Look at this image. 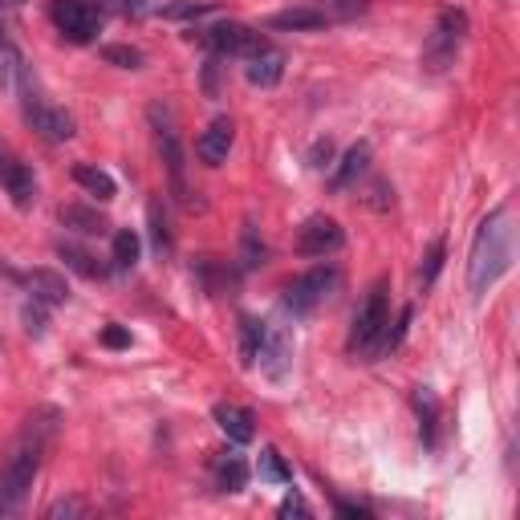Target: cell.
<instances>
[{
	"label": "cell",
	"instance_id": "obj_4",
	"mask_svg": "<svg viewBox=\"0 0 520 520\" xmlns=\"http://www.w3.org/2000/svg\"><path fill=\"white\" fill-rule=\"evenodd\" d=\"M390 346V293H386V281H378L366 301L358 305L354 313V330H350V350L358 358H374Z\"/></svg>",
	"mask_w": 520,
	"mask_h": 520
},
{
	"label": "cell",
	"instance_id": "obj_28",
	"mask_svg": "<svg viewBox=\"0 0 520 520\" xmlns=\"http://www.w3.org/2000/svg\"><path fill=\"white\" fill-rule=\"evenodd\" d=\"M443 260H447V244L435 240V244L427 248V256H423V265H419V289H423V293L435 285V277H439V269H443Z\"/></svg>",
	"mask_w": 520,
	"mask_h": 520
},
{
	"label": "cell",
	"instance_id": "obj_26",
	"mask_svg": "<svg viewBox=\"0 0 520 520\" xmlns=\"http://www.w3.org/2000/svg\"><path fill=\"white\" fill-rule=\"evenodd\" d=\"M260 480H269V484H293V472H289V464L281 460L277 447L260 451Z\"/></svg>",
	"mask_w": 520,
	"mask_h": 520
},
{
	"label": "cell",
	"instance_id": "obj_10",
	"mask_svg": "<svg viewBox=\"0 0 520 520\" xmlns=\"http://www.w3.org/2000/svg\"><path fill=\"white\" fill-rule=\"evenodd\" d=\"M0 187L13 195L17 208H33V200H37V179H33V171L9 151L5 139H0Z\"/></svg>",
	"mask_w": 520,
	"mask_h": 520
},
{
	"label": "cell",
	"instance_id": "obj_15",
	"mask_svg": "<svg viewBox=\"0 0 520 520\" xmlns=\"http://www.w3.org/2000/svg\"><path fill=\"white\" fill-rule=\"evenodd\" d=\"M265 25H269V29H281V33H317V29H325L330 21H325L313 5H305V0H301V5H293V9L273 13Z\"/></svg>",
	"mask_w": 520,
	"mask_h": 520
},
{
	"label": "cell",
	"instance_id": "obj_33",
	"mask_svg": "<svg viewBox=\"0 0 520 520\" xmlns=\"http://www.w3.org/2000/svg\"><path fill=\"white\" fill-rule=\"evenodd\" d=\"M45 516H49V520H61V516H86V504H82V500H57V504H49Z\"/></svg>",
	"mask_w": 520,
	"mask_h": 520
},
{
	"label": "cell",
	"instance_id": "obj_1",
	"mask_svg": "<svg viewBox=\"0 0 520 520\" xmlns=\"http://www.w3.org/2000/svg\"><path fill=\"white\" fill-rule=\"evenodd\" d=\"M53 423H37L29 419L25 431L17 435V443L9 447L5 464H0V516H17L25 508V496L41 472V455L49 447Z\"/></svg>",
	"mask_w": 520,
	"mask_h": 520
},
{
	"label": "cell",
	"instance_id": "obj_12",
	"mask_svg": "<svg viewBox=\"0 0 520 520\" xmlns=\"http://www.w3.org/2000/svg\"><path fill=\"white\" fill-rule=\"evenodd\" d=\"M232 143H236V126H232V118H216L200 139H195V155H200L208 167H220L224 159H228V151H232Z\"/></svg>",
	"mask_w": 520,
	"mask_h": 520
},
{
	"label": "cell",
	"instance_id": "obj_3",
	"mask_svg": "<svg viewBox=\"0 0 520 520\" xmlns=\"http://www.w3.org/2000/svg\"><path fill=\"white\" fill-rule=\"evenodd\" d=\"M151 126H155V147H159V159L167 167V179H171V195L187 208L195 212L200 204L191 200V187H187V155H183V139H179V126H175V114L171 106H151L147 110Z\"/></svg>",
	"mask_w": 520,
	"mask_h": 520
},
{
	"label": "cell",
	"instance_id": "obj_25",
	"mask_svg": "<svg viewBox=\"0 0 520 520\" xmlns=\"http://www.w3.org/2000/svg\"><path fill=\"white\" fill-rule=\"evenodd\" d=\"M260 366H265L273 378L285 374V362H289V338L285 334H265V346H260Z\"/></svg>",
	"mask_w": 520,
	"mask_h": 520
},
{
	"label": "cell",
	"instance_id": "obj_35",
	"mask_svg": "<svg viewBox=\"0 0 520 520\" xmlns=\"http://www.w3.org/2000/svg\"><path fill=\"white\" fill-rule=\"evenodd\" d=\"M330 159H334V143L330 139H321V143H313V151H309V167H330Z\"/></svg>",
	"mask_w": 520,
	"mask_h": 520
},
{
	"label": "cell",
	"instance_id": "obj_24",
	"mask_svg": "<svg viewBox=\"0 0 520 520\" xmlns=\"http://www.w3.org/2000/svg\"><path fill=\"white\" fill-rule=\"evenodd\" d=\"M147 220H151V248H155V256H171L175 240H171L167 212H163V200H159V195H155V200L147 204Z\"/></svg>",
	"mask_w": 520,
	"mask_h": 520
},
{
	"label": "cell",
	"instance_id": "obj_19",
	"mask_svg": "<svg viewBox=\"0 0 520 520\" xmlns=\"http://www.w3.org/2000/svg\"><path fill=\"white\" fill-rule=\"evenodd\" d=\"M57 216H61L65 228H74V232H82V236H102V232L110 228L106 216H102L98 208H86V204H65Z\"/></svg>",
	"mask_w": 520,
	"mask_h": 520
},
{
	"label": "cell",
	"instance_id": "obj_32",
	"mask_svg": "<svg viewBox=\"0 0 520 520\" xmlns=\"http://www.w3.org/2000/svg\"><path fill=\"white\" fill-rule=\"evenodd\" d=\"M244 269H260L269 260V248H265V240L256 236V228H244Z\"/></svg>",
	"mask_w": 520,
	"mask_h": 520
},
{
	"label": "cell",
	"instance_id": "obj_31",
	"mask_svg": "<svg viewBox=\"0 0 520 520\" xmlns=\"http://www.w3.org/2000/svg\"><path fill=\"white\" fill-rule=\"evenodd\" d=\"M204 13H212L208 0H175V5H163L167 21H195V17H204Z\"/></svg>",
	"mask_w": 520,
	"mask_h": 520
},
{
	"label": "cell",
	"instance_id": "obj_9",
	"mask_svg": "<svg viewBox=\"0 0 520 520\" xmlns=\"http://www.w3.org/2000/svg\"><path fill=\"white\" fill-rule=\"evenodd\" d=\"M342 244H346V232H342V224L330 220V216H309V220L301 224V232H297V252H301V256L325 260V256H334Z\"/></svg>",
	"mask_w": 520,
	"mask_h": 520
},
{
	"label": "cell",
	"instance_id": "obj_30",
	"mask_svg": "<svg viewBox=\"0 0 520 520\" xmlns=\"http://www.w3.org/2000/svg\"><path fill=\"white\" fill-rule=\"evenodd\" d=\"M135 260H139V236L130 232V228L114 232V265H118V269H130Z\"/></svg>",
	"mask_w": 520,
	"mask_h": 520
},
{
	"label": "cell",
	"instance_id": "obj_36",
	"mask_svg": "<svg viewBox=\"0 0 520 520\" xmlns=\"http://www.w3.org/2000/svg\"><path fill=\"white\" fill-rule=\"evenodd\" d=\"M102 342H106L110 350H126V346H130V334L122 330V325H106V330H102Z\"/></svg>",
	"mask_w": 520,
	"mask_h": 520
},
{
	"label": "cell",
	"instance_id": "obj_37",
	"mask_svg": "<svg viewBox=\"0 0 520 520\" xmlns=\"http://www.w3.org/2000/svg\"><path fill=\"white\" fill-rule=\"evenodd\" d=\"M277 516H309V504L301 496H285L281 508H277Z\"/></svg>",
	"mask_w": 520,
	"mask_h": 520
},
{
	"label": "cell",
	"instance_id": "obj_21",
	"mask_svg": "<svg viewBox=\"0 0 520 520\" xmlns=\"http://www.w3.org/2000/svg\"><path fill=\"white\" fill-rule=\"evenodd\" d=\"M74 183H78L82 191L98 195L102 204H106V200H114V191H118V183H114L102 167H94V163H78V167H74Z\"/></svg>",
	"mask_w": 520,
	"mask_h": 520
},
{
	"label": "cell",
	"instance_id": "obj_14",
	"mask_svg": "<svg viewBox=\"0 0 520 520\" xmlns=\"http://www.w3.org/2000/svg\"><path fill=\"white\" fill-rule=\"evenodd\" d=\"M25 289L33 293V305H65L70 301V285L53 269H33L25 273Z\"/></svg>",
	"mask_w": 520,
	"mask_h": 520
},
{
	"label": "cell",
	"instance_id": "obj_5",
	"mask_svg": "<svg viewBox=\"0 0 520 520\" xmlns=\"http://www.w3.org/2000/svg\"><path fill=\"white\" fill-rule=\"evenodd\" d=\"M468 29H472V21H468L464 9H443L431 37H427V45H423V70L427 74H447L455 65V57H460L464 41H468Z\"/></svg>",
	"mask_w": 520,
	"mask_h": 520
},
{
	"label": "cell",
	"instance_id": "obj_11",
	"mask_svg": "<svg viewBox=\"0 0 520 520\" xmlns=\"http://www.w3.org/2000/svg\"><path fill=\"white\" fill-rule=\"evenodd\" d=\"M25 118L33 122V130H41V135L49 143H65V139H74V118L57 110V106H45L37 94L25 98Z\"/></svg>",
	"mask_w": 520,
	"mask_h": 520
},
{
	"label": "cell",
	"instance_id": "obj_23",
	"mask_svg": "<svg viewBox=\"0 0 520 520\" xmlns=\"http://www.w3.org/2000/svg\"><path fill=\"white\" fill-rule=\"evenodd\" d=\"M265 321H256V317H240V362L244 366H256L260 358V346H265Z\"/></svg>",
	"mask_w": 520,
	"mask_h": 520
},
{
	"label": "cell",
	"instance_id": "obj_20",
	"mask_svg": "<svg viewBox=\"0 0 520 520\" xmlns=\"http://www.w3.org/2000/svg\"><path fill=\"white\" fill-rule=\"evenodd\" d=\"M305 5H313L330 25H346V21H358L366 17L370 9V0H305Z\"/></svg>",
	"mask_w": 520,
	"mask_h": 520
},
{
	"label": "cell",
	"instance_id": "obj_6",
	"mask_svg": "<svg viewBox=\"0 0 520 520\" xmlns=\"http://www.w3.org/2000/svg\"><path fill=\"white\" fill-rule=\"evenodd\" d=\"M53 25L65 41L74 45H90L102 29V9L94 5V0H53Z\"/></svg>",
	"mask_w": 520,
	"mask_h": 520
},
{
	"label": "cell",
	"instance_id": "obj_17",
	"mask_svg": "<svg viewBox=\"0 0 520 520\" xmlns=\"http://www.w3.org/2000/svg\"><path fill=\"white\" fill-rule=\"evenodd\" d=\"M411 407L419 415V439H423V447H435L439 443V399L431 395L427 386H419L415 395H411Z\"/></svg>",
	"mask_w": 520,
	"mask_h": 520
},
{
	"label": "cell",
	"instance_id": "obj_22",
	"mask_svg": "<svg viewBox=\"0 0 520 520\" xmlns=\"http://www.w3.org/2000/svg\"><path fill=\"white\" fill-rule=\"evenodd\" d=\"M57 256L65 260V269H74V273H82V277H90V281H102V277L110 273L98 256H90V252H82V248H74V244H57Z\"/></svg>",
	"mask_w": 520,
	"mask_h": 520
},
{
	"label": "cell",
	"instance_id": "obj_18",
	"mask_svg": "<svg viewBox=\"0 0 520 520\" xmlns=\"http://www.w3.org/2000/svg\"><path fill=\"white\" fill-rule=\"evenodd\" d=\"M366 167H370V147L366 143H358V147H350L346 155H342V163H338V171H334V179H330V187H334V195H342V191H350L362 175H366Z\"/></svg>",
	"mask_w": 520,
	"mask_h": 520
},
{
	"label": "cell",
	"instance_id": "obj_16",
	"mask_svg": "<svg viewBox=\"0 0 520 520\" xmlns=\"http://www.w3.org/2000/svg\"><path fill=\"white\" fill-rule=\"evenodd\" d=\"M216 423H220V431L232 439V443H252V435H256V419H252V411H244V407H232V403H220L216 411Z\"/></svg>",
	"mask_w": 520,
	"mask_h": 520
},
{
	"label": "cell",
	"instance_id": "obj_13",
	"mask_svg": "<svg viewBox=\"0 0 520 520\" xmlns=\"http://www.w3.org/2000/svg\"><path fill=\"white\" fill-rule=\"evenodd\" d=\"M244 78H248L252 86H260V90H273V86L285 78V53H281V49H273V45H265L256 57H248V65H244Z\"/></svg>",
	"mask_w": 520,
	"mask_h": 520
},
{
	"label": "cell",
	"instance_id": "obj_8",
	"mask_svg": "<svg viewBox=\"0 0 520 520\" xmlns=\"http://www.w3.org/2000/svg\"><path fill=\"white\" fill-rule=\"evenodd\" d=\"M204 45L216 53V57H256L260 49H265L269 41L260 37L256 29H248V25H240V21H224V25H212V29H204Z\"/></svg>",
	"mask_w": 520,
	"mask_h": 520
},
{
	"label": "cell",
	"instance_id": "obj_27",
	"mask_svg": "<svg viewBox=\"0 0 520 520\" xmlns=\"http://www.w3.org/2000/svg\"><path fill=\"white\" fill-rule=\"evenodd\" d=\"M216 484H220L224 492H240V488L248 484V468H244L240 455H228V460L216 468Z\"/></svg>",
	"mask_w": 520,
	"mask_h": 520
},
{
	"label": "cell",
	"instance_id": "obj_7",
	"mask_svg": "<svg viewBox=\"0 0 520 520\" xmlns=\"http://www.w3.org/2000/svg\"><path fill=\"white\" fill-rule=\"evenodd\" d=\"M342 285V273L334 269V265H321V269H309L305 277H297L289 289H285V309L289 313H313L325 297H330L334 289Z\"/></svg>",
	"mask_w": 520,
	"mask_h": 520
},
{
	"label": "cell",
	"instance_id": "obj_2",
	"mask_svg": "<svg viewBox=\"0 0 520 520\" xmlns=\"http://www.w3.org/2000/svg\"><path fill=\"white\" fill-rule=\"evenodd\" d=\"M508 265H512V212L496 208L480 224V232L472 240V252H468V289H472V297L484 301L496 289V281L508 273Z\"/></svg>",
	"mask_w": 520,
	"mask_h": 520
},
{
	"label": "cell",
	"instance_id": "obj_34",
	"mask_svg": "<svg viewBox=\"0 0 520 520\" xmlns=\"http://www.w3.org/2000/svg\"><path fill=\"white\" fill-rule=\"evenodd\" d=\"M334 512H338V516H350V520H370V508L358 504V500H346V496L334 500Z\"/></svg>",
	"mask_w": 520,
	"mask_h": 520
},
{
	"label": "cell",
	"instance_id": "obj_38",
	"mask_svg": "<svg viewBox=\"0 0 520 520\" xmlns=\"http://www.w3.org/2000/svg\"><path fill=\"white\" fill-rule=\"evenodd\" d=\"M122 13H147V0H122Z\"/></svg>",
	"mask_w": 520,
	"mask_h": 520
},
{
	"label": "cell",
	"instance_id": "obj_29",
	"mask_svg": "<svg viewBox=\"0 0 520 520\" xmlns=\"http://www.w3.org/2000/svg\"><path fill=\"white\" fill-rule=\"evenodd\" d=\"M98 53H102V61L118 65V70H139L143 65V49H135V45H102Z\"/></svg>",
	"mask_w": 520,
	"mask_h": 520
}]
</instances>
